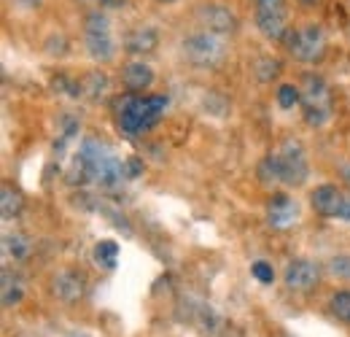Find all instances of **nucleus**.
<instances>
[{"label": "nucleus", "instance_id": "12", "mask_svg": "<svg viewBox=\"0 0 350 337\" xmlns=\"http://www.w3.org/2000/svg\"><path fill=\"white\" fill-rule=\"evenodd\" d=\"M299 219V205L291 195H272L267 203V224L275 229H288Z\"/></svg>", "mask_w": 350, "mask_h": 337}, {"label": "nucleus", "instance_id": "6", "mask_svg": "<svg viewBox=\"0 0 350 337\" xmlns=\"http://www.w3.org/2000/svg\"><path fill=\"white\" fill-rule=\"evenodd\" d=\"M254 22L267 41H286L288 27V0H254Z\"/></svg>", "mask_w": 350, "mask_h": 337}, {"label": "nucleus", "instance_id": "18", "mask_svg": "<svg viewBox=\"0 0 350 337\" xmlns=\"http://www.w3.org/2000/svg\"><path fill=\"white\" fill-rule=\"evenodd\" d=\"M0 297H3V305L11 308V305H19L22 297H25V284L16 273L11 270H3V281H0Z\"/></svg>", "mask_w": 350, "mask_h": 337}, {"label": "nucleus", "instance_id": "24", "mask_svg": "<svg viewBox=\"0 0 350 337\" xmlns=\"http://www.w3.org/2000/svg\"><path fill=\"white\" fill-rule=\"evenodd\" d=\"M340 175H342V181L350 186V162H345V165H340Z\"/></svg>", "mask_w": 350, "mask_h": 337}, {"label": "nucleus", "instance_id": "8", "mask_svg": "<svg viewBox=\"0 0 350 337\" xmlns=\"http://www.w3.org/2000/svg\"><path fill=\"white\" fill-rule=\"evenodd\" d=\"M286 46H288V54L299 62H321L329 49V38L321 25H305L286 36Z\"/></svg>", "mask_w": 350, "mask_h": 337}, {"label": "nucleus", "instance_id": "19", "mask_svg": "<svg viewBox=\"0 0 350 337\" xmlns=\"http://www.w3.org/2000/svg\"><path fill=\"white\" fill-rule=\"evenodd\" d=\"M94 262L103 267V270H111V267H116V259H119V243L116 240H100L97 246H94Z\"/></svg>", "mask_w": 350, "mask_h": 337}, {"label": "nucleus", "instance_id": "22", "mask_svg": "<svg viewBox=\"0 0 350 337\" xmlns=\"http://www.w3.org/2000/svg\"><path fill=\"white\" fill-rule=\"evenodd\" d=\"M329 273L337 275V278H350V256L348 253H340L329 262Z\"/></svg>", "mask_w": 350, "mask_h": 337}, {"label": "nucleus", "instance_id": "2", "mask_svg": "<svg viewBox=\"0 0 350 337\" xmlns=\"http://www.w3.org/2000/svg\"><path fill=\"white\" fill-rule=\"evenodd\" d=\"M310 175L305 149L299 140H283L278 151L267 154L259 162V178L267 186L280 184V186H302Z\"/></svg>", "mask_w": 350, "mask_h": 337}, {"label": "nucleus", "instance_id": "9", "mask_svg": "<svg viewBox=\"0 0 350 337\" xmlns=\"http://www.w3.org/2000/svg\"><path fill=\"white\" fill-rule=\"evenodd\" d=\"M312 211L323 219H337V221H350V192H342L334 184H321L310 195Z\"/></svg>", "mask_w": 350, "mask_h": 337}, {"label": "nucleus", "instance_id": "20", "mask_svg": "<svg viewBox=\"0 0 350 337\" xmlns=\"http://www.w3.org/2000/svg\"><path fill=\"white\" fill-rule=\"evenodd\" d=\"M278 103H280V108L291 111L294 105L302 103V89L294 84H280L278 86Z\"/></svg>", "mask_w": 350, "mask_h": 337}, {"label": "nucleus", "instance_id": "1", "mask_svg": "<svg viewBox=\"0 0 350 337\" xmlns=\"http://www.w3.org/2000/svg\"><path fill=\"white\" fill-rule=\"evenodd\" d=\"M127 175V165L113 154V149L97 138H84L70 162V184H97V186H119Z\"/></svg>", "mask_w": 350, "mask_h": 337}, {"label": "nucleus", "instance_id": "15", "mask_svg": "<svg viewBox=\"0 0 350 337\" xmlns=\"http://www.w3.org/2000/svg\"><path fill=\"white\" fill-rule=\"evenodd\" d=\"M33 253V240L25 232H5L3 235V259L5 262H27Z\"/></svg>", "mask_w": 350, "mask_h": 337}, {"label": "nucleus", "instance_id": "21", "mask_svg": "<svg viewBox=\"0 0 350 337\" xmlns=\"http://www.w3.org/2000/svg\"><path fill=\"white\" fill-rule=\"evenodd\" d=\"M332 313L342 324H350V289H342L332 297Z\"/></svg>", "mask_w": 350, "mask_h": 337}, {"label": "nucleus", "instance_id": "16", "mask_svg": "<svg viewBox=\"0 0 350 337\" xmlns=\"http://www.w3.org/2000/svg\"><path fill=\"white\" fill-rule=\"evenodd\" d=\"M157 43H159L157 30H154V27H148V25H143V27H135V30L127 33V38H124V49H127L130 54H148V51H154V49H157Z\"/></svg>", "mask_w": 350, "mask_h": 337}, {"label": "nucleus", "instance_id": "26", "mask_svg": "<svg viewBox=\"0 0 350 337\" xmlns=\"http://www.w3.org/2000/svg\"><path fill=\"white\" fill-rule=\"evenodd\" d=\"M65 337H94V335H89V332H70V335H65Z\"/></svg>", "mask_w": 350, "mask_h": 337}, {"label": "nucleus", "instance_id": "23", "mask_svg": "<svg viewBox=\"0 0 350 337\" xmlns=\"http://www.w3.org/2000/svg\"><path fill=\"white\" fill-rule=\"evenodd\" d=\"M251 273H254V278H256L259 284H272V281H275V270H272V264H267V262H254V264H251Z\"/></svg>", "mask_w": 350, "mask_h": 337}, {"label": "nucleus", "instance_id": "10", "mask_svg": "<svg viewBox=\"0 0 350 337\" xmlns=\"http://www.w3.org/2000/svg\"><path fill=\"white\" fill-rule=\"evenodd\" d=\"M51 292L59 302L65 305H76L84 292H87V275L81 270H73V267H65L59 273H54L51 278Z\"/></svg>", "mask_w": 350, "mask_h": 337}, {"label": "nucleus", "instance_id": "11", "mask_svg": "<svg viewBox=\"0 0 350 337\" xmlns=\"http://www.w3.org/2000/svg\"><path fill=\"white\" fill-rule=\"evenodd\" d=\"M283 281L291 292H312L321 284V267L312 259H294L286 267Z\"/></svg>", "mask_w": 350, "mask_h": 337}, {"label": "nucleus", "instance_id": "7", "mask_svg": "<svg viewBox=\"0 0 350 337\" xmlns=\"http://www.w3.org/2000/svg\"><path fill=\"white\" fill-rule=\"evenodd\" d=\"M84 43H87L89 57L94 62H108L116 54V43H113V30L111 22L103 11H89L84 19Z\"/></svg>", "mask_w": 350, "mask_h": 337}, {"label": "nucleus", "instance_id": "4", "mask_svg": "<svg viewBox=\"0 0 350 337\" xmlns=\"http://www.w3.org/2000/svg\"><path fill=\"white\" fill-rule=\"evenodd\" d=\"M183 57L194 65V68H219L226 60V43L224 36L213 33V30H197L191 36L183 38Z\"/></svg>", "mask_w": 350, "mask_h": 337}, {"label": "nucleus", "instance_id": "27", "mask_svg": "<svg viewBox=\"0 0 350 337\" xmlns=\"http://www.w3.org/2000/svg\"><path fill=\"white\" fill-rule=\"evenodd\" d=\"M159 3H173V0H159Z\"/></svg>", "mask_w": 350, "mask_h": 337}, {"label": "nucleus", "instance_id": "3", "mask_svg": "<svg viewBox=\"0 0 350 337\" xmlns=\"http://www.w3.org/2000/svg\"><path fill=\"white\" fill-rule=\"evenodd\" d=\"M167 108V97L162 95H127L122 100H116V122L122 127L124 135H143L154 125H159V119L165 116Z\"/></svg>", "mask_w": 350, "mask_h": 337}, {"label": "nucleus", "instance_id": "13", "mask_svg": "<svg viewBox=\"0 0 350 337\" xmlns=\"http://www.w3.org/2000/svg\"><path fill=\"white\" fill-rule=\"evenodd\" d=\"M200 19L205 25V30H213L219 36H226V33H234L237 30V16L224 8V5H208V8H200Z\"/></svg>", "mask_w": 350, "mask_h": 337}, {"label": "nucleus", "instance_id": "14", "mask_svg": "<svg viewBox=\"0 0 350 337\" xmlns=\"http://www.w3.org/2000/svg\"><path fill=\"white\" fill-rule=\"evenodd\" d=\"M122 84L127 86L130 92H135V95H140L146 86L154 84V71H151V65H146L143 60H135L130 65H124V68H122Z\"/></svg>", "mask_w": 350, "mask_h": 337}, {"label": "nucleus", "instance_id": "17", "mask_svg": "<svg viewBox=\"0 0 350 337\" xmlns=\"http://www.w3.org/2000/svg\"><path fill=\"white\" fill-rule=\"evenodd\" d=\"M22 211H25V197H22V192L14 189L11 184H5V186L0 189V213H3V219H5V221L19 219Z\"/></svg>", "mask_w": 350, "mask_h": 337}, {"label": "nucleus", "instance_id": "5", "mask_svg": "<svg viewBox=\"0 0 350 337\" xmlns=\"http://www.w3.org/2000/svg\"><path fill=\"white\" fill-rule=\"evenodd\" d=\"M302 114H305V122L310 127H323L332 119V89L329 84L315 76V73H307L302 79Z\"/></svg>", "mask_w": 350, "mask_h": 337}, {"label": "nucleus", "instance_id": "25", "mask_svg": "<svg viewBox=\"0 0 350 337\" xmlns=\"http://www.w3.org/2000/svg\"><path fill=\"white\" fill-rule=\"evenodd\" d=\"M124 3H127V0H103V5H105V8H122Z\"/></svg>", "mask_w": 350, "mask_h": 337}]
</instances>
